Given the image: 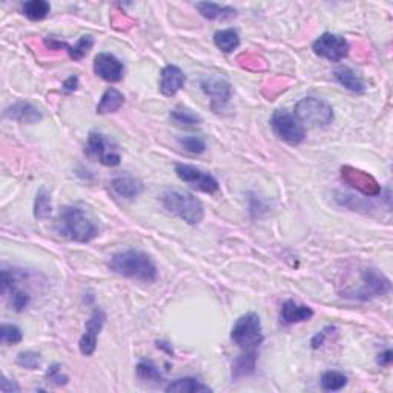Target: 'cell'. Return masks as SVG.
<instances>
[{"label":"cell","instance_id":"cell-38","mask_svg":"<svg viewBox=\"0 0 393 393\" xmlns=\"http://www.w3.org/2000/svg\"><path fill=\"white\" fill-rule=\"evenodd\" d=\"M0 390L11 393V392H20V387H19V385H17L14 381H10L8 378H3L2 385H0Z\"/></svg>","mask_w":393,"mask_h":393},{"label":"cell","instance_id":"cell-18","mask_svg":"<svg viewBox=\"0 0 393 393\" xmlns=\"http://www.w3.org/2000/svg\"><path fill=\"white\" fill-rule=\"evenodd\" d=\"M282 323L283 324H297V323H304L309 321V319L314 317V310H312L309 306L304 304H297L294 299H288L282 306Z\"/></svg>","mask_w":393,"mask_h":393},{"label":"cell","instance_id":"cell-3","mask_svg":"<svg viewBox=\"0 0 393 393\" xmlns=\"http://www.w3.org/2000/svg\"><path fill=\"white\" fill-rule=\"evenodd\" d=\"M162 204L172 215L182 218L188 224H198L204 218L202 202L189 192L178 188H166L162 192Z\"/></svg>","mask_w":393,"mask_h":393},{"label":"cell","instance_id":"cell-10","mask_svg":"<svg viewBox=\"0 0 393 393\" xmlns=\"http://www.w3.org/2000/svg\"><path fill=\"white\" fill-rule=\"evenodd\" d=\"M312 50L318 57L329 60V62H341L344 57H348L350 46L343 36L324 32L315 40Z\"/></svg>","mask_w":393,"mask_h":393},{"label":"cell","instance_id":"cell-31","mask_svg":"<svg viewBox=\"0 0 393 393\" xmlns=\"http://www.w3.org/2000/svg\"><path fill=\"white\" fill-rule=\"evenodd\" d=\"M23 339V334L20 328H17L16 324H8L3 323L2 328H0V341L8 346L19 344Z\"/></svg>","mask_w":393,"mask_h":393},{"label":"cell","instance_id":"cell-6","mask_svg":"<svg viewBox=\"0 0 393 393\" xmlns=\"http://www.w3.org/2000/svg\"><path fill=\"white\" fill-rule=\"evenodd\" d=\"M361 278V286L358 289H352L346 292L343 297H349L354 299H361V301H368L372 298L384 297L392 290L390 279L385 277L381 270L375 268H365L359 274Z\"/></svg>","mask_w":393,"mask_h":393},{"label":"cell","instance_id":"cell-2","mask_svg":"<svg viewBox=\"0 0 393 393\" xmlns=\"http://www.w3.org/2000/svg\"><path fill=\"white\" fill-rule=\"evenodd\" d=\"M108 268L120 277L137 279V282L143 283L156 282L158 275V269L152 258L137 249L117 252L111 257Z\"/></svg>","mask_w":393,"mask_h":393},{"label":"cell","instance_id":"cell-28","mask_svg":"<svg viewBox=\"0 0 393 393\" xmlns=\"http://www.w3.org/2000/svg\"><path fill=\"white\" fill-rule=\"evenodd\" d=\"M321 389L326 392H338L348 385V376L339 370H328L321 375Z\"/></svg>","mask_w":393,"mask_h":393},{"label":"cell","instance_id":"cell-26","mask_svg":"<svg viewBox=\"0 0 393 393\" xmlns=\"http://www.w3.org/2000/svg\"><path fill=\"white\" fill-rule=\"evenodd\" d=\"M255 361H257V352H244L243 355H240L235 359L232 375H234L235 379L251 375L252 372L255 370Z\"/></svg>","mask_w":393,"mask_h":393},{"label":"cell","instance_id":"cell-9","mask_svg":"<svg viewBox=\"0 0 393 393\" xmlns=\"http://www.w3.org/2000/svg\"><path fill=\"white\" fill-rule=\"evenodd\" d=\"M176 174L182 182L189 184L192 189L204 192V194H217L220 191L217 178L209 172L197 168V166L178 163L176 164Z\"/></svg>","mask_w":393,"mask_h":393},{"label":"cell","instance_id":"cell-22","mask_svg":"<svg viewBox=\"0 0 393 393\" xmlns=\"http://www.w3.org/2000/svg\"><path fill=\"white\" fill-rule=\"evenodd\" d=\"M195 8L204 19L208 20H231L237 17V10L228 5H220L214 2H198Z\"/></svg>","mask_w":393,"mask_h":393},{"label":"cell","instance_id":"cell-35","mask_svg":"<svg viewBox=\"0 0 393 393\" xmlns=\"http://www.w3.org/2000/svg\"><path fill=\"white\" fill-rule=\"evenodd\" d=\"M329 330H330V328H326L324 330H321L319 334H317L314 338H312V341H310L312 349L317 350V349L321 348L326 341V338H328V335H329Z\"/></svg>","mask_w":393,"mask_h":393},{"label":"cell","instance_id":"cell-12","mask_svg":"<svg viewBox=\"0 0 393 393\" xmlns=\"http://www.w3.org/2000/svg\"><path fill=\"white\" fill-rule=\"evenodd\" d=\"M200 86H202L204 94L211 98V105L214 109H222L229 103L232 97V86L228 80L217 76H208L202 78Z\"/></svg>","mask_w":393,"mask_h":393},{"label":"cell","instance_id":"cell-16","mask_svg":"<svg viewBox=\"0 0 393 393\" xmlns=\"http://www.w3.org/2000/svg\"><path fill=\"white\" fill-rule=\"evenodd\" d=\"M94 43H96V40L91 34H86V36L80 37L78 42L74 46H71L66 42H60V40H57V39H45V45L48 46V48H51V50H62L63 48L65 51H68L70 57L72 60H76V62L82 60L85 56H88V52L92 50Z\"/></svg>","mask_w":393,"mask_h":393},{"label":"cell","instance_id":"cell-4","mask_svg":"<svg viewBox=\"0 0 393 393\" xmlns=\"http://www.w3.org/2000/svg\"><path fill=\"white\" fill-rule=\"evenodd\" d=\"M231 339L243 352H257L264 339L262 319L254 312L242 315L231 330Z\"/></svg>","mask_w":393,"mask_h":393},{"label":"cell","instance_id":"cell-11","mask_svg":"<svg viewBox=\"0 0 393 393\" xmlns=\"http://www.w3.org/2000/svg\"><path fill=\"white\" fill-rule=\"evenodd\" d=\"M341 178L346 184H349L350 188L357 189L361 194L368 195V197H378L381 194V186L376 182V180L372 177L370 174L364 171H359L354 166H341Z\"/></svg>","mask_w":393,"mask_h":393},{"label":"cell","instance_id":"cell-25","mask_svg":"<svg viewBox=\"0 0 393 393\" xmlns=\"http://www.w3.org/2000/svg\"><path fill=\"white\" fill-rule=\"evenodd\" d=\"M214 43L220 51L223 52H232L238 48L240 45V36L234 28L220 30L214 34Z\"/></svg>","mask_w":393,"mask_h":393},{"label":"cell","instance_id":"cell-7","mask_svg":"<svg viewBox=\"0 0 393 393\" xmlns=\"http://www.w3.org/2000/svg\"><path fill=\"white\" fill-rule=\"evenodd\" d=\"M274 134L289 145H299L306 138V128L299 120L286 109H277L270 117Z\"/></svg>","mask_w":393,"mask_h":393},{"label":"cell","instance_id":"cell-24","mask_svg":"<svg viewBox=\"0 0 393 393\" xmlns=\"http://www.w3.org/2000/svg\"><path fill=\"white\" fill-rule=\"evenodd\" d=\"M136 375L142 383L157 385L163 381V376L160 374V370L157 365L149 361V359H143L140 361L136 368Z\"/></svg>","mask_w":393,"mask_h":393},{"label":"cell","instance_id":"cell-1","mask_svg":"<svg viewBox=\"0 0 393 393\" xmlns=\"http://www.w3.org/2000/svg\"><path fill=\"white\" fill-rule=\"evenodd\" d=\"M54 228L60 237L77 243H89L98 235V226L80 206H63L59 211Z\"/></svg>","mask_w":393,"mask_h":393},{"label":"cell","instance_id":"cell-13","mask_svg":"<svg viewBox=\"0 0 393 393\" xmlns=\"http://www.w3.org/2000/svg\"><path fill=\"white\" fill-rule=\"evenodd\" d=\"M105 321H106V315L102 309H96L94 312H92V315L85 324L83 335L78 341V348H80V352H82V355L89 357L94 354L97 349V339H98L100 332H102L103 329Z\"/></svg>","mask_w":393,"mask_h":393},{"label":"cell","instance_id":"cell-30","mask_svg":"<svg viewBox=\"0 0 393 393\" xmlns=\"http://www.w3.org/2000/svg\"><path fill=\"white\" fill-rule=\"evenodd\" d=\"M171 118L177 123L189 125V126L202 123V118H200V116H197L195 112H192L189 108H184V106H177L176 109H172Z\"/></svg>","mask_w":393,"mask_h":393},{"label":"cell","instance_id":"cell-27","mask_svg":"<svg viewBox=\"0 0 393 393\" xmlns=\"http://www.w3.org/2000/svg\"><path fill=\"white\" fill-rule=\"evenodd\" d=\"M22 11L30 20L37 22V20H43L48 17L51 12V5L45 2V0H30V2H25L22 5Z\"/></svg>","mask_w":393,"mask_h":393},{"label":"cell","instance_id":"cell-29","mask_svg":"<svg viewBox=\"0 0 393 393\" xmlns=\"http://www.w3.org/2000/svg\"><path fill=\"white\" fill-rule=\"evenodd\" d=\"M52 212L51 194L45 188H40L34 200V217L39 220H46Z\"/></svg>","mask_w":393,"mask_h":393},{"label":"cell","instance_id":"cell-21","mask_svg":"<svg viewBox=\"0 0 393 393\" xmlns=\"http://www.w3.org/2000/svg\"><path fill=\"white\" fill-rule=\"evenodd\" d=\"M164 390L168 393H211L212 389L194 376H184L171 381Z\"/></svg>","mask_w":393,"mask_h":393},{"label":"cell","instance_id":"cell-14","mask_svg":"<svg viewBox=\"0 0 393 393\" xmlns=\"http://www.w3.org/2000/svg\"><path fill=\"white\" fill-rule=\"evenodd\" d=\"M94 72L105 82L117 83L125 76V66L122 60L111 52H100L94 59Z\"/></svg>","mask_w":393,"mask_h":393},{"label":"cell","instance_id":"cell-20","mask_svg":"<svg viewBox=\"0 0 393 393\" xmlns=\"http://www.w3.org/2000/svg\"><path fill=\"white\" fill-rule=\"evenodd\" d=\"M334 77L337 82L350 92L355 94H363L365 91V83L363 77L358 74L355 70L349 68V66H339L334 71Z\"/></svg>","mask_w":393,"mask_h":393},{"label":"cell","instance_id":"cell-32","mask_svg":"<svg viewBox=\"0 0 393 393\" xmlns=\"http://www.w3.org/2000/svg\"><path fill=\"white\" fill-rule=\"evenodd\" d=\"M16 363L17 365L23 369H28V370H36L40 368V363H42V357L37 352H32V350H25V352H20L16 358Z\"/></svg>","mask_w":393,"mask_h":393},{"label":"cell","instance_id":"cell-23","mask_svg":"<svg viewBox=\"0 0 393 393\" xmlns=\"http://www.w3.org/2000/svg\"><path fill=\"white\" fill-rule=\"evenodd\" d=\"M125 105V96L116 88H108L105 92L102 98L96 108V112L100 116L112 114V112H117L122 106Z\"/></svg>","mask_w":393,"mask_h":393},{"label":"cell","instance_id":"cell-17","mask_svg":"<svg viewBox=\"0 0 393 393\" xmlns=\"http://www.w3.org/2000/svg\"><path fill=\"white\" fill-rule=\"evenodd\" d=\"M186 82L184 72L176 65L164 66L162 74H160V92L164 97H172L183 88Z\"/></svg>","mask_w":393,"mask_h":393},{"label":"cell","instance_id":"cell-19","mask_svg":"<svg viewBox=\"0 0 393 393\" xmlns=\"http://www.w3.org/2000/svg\"><path fill=\"white\" fill-rule=\"evenodd\" d=\"M109 184H111L112 192H114L117 197L125 198V200L136 198L142 194V191H143L142 182L134 178V177H129V176L117 177V178L112 180Z\"/></svg>","mask_w":393,"mask_h":393},{"label":"cell","instance_id":"cell-36","mask_svg":"<svg viewBox=\"0 0 393 393\" xmlns=\"http://www.w3.org/2000/svg\"><path fill=\"white\" fill-rule=\"evenodd\" d=\"M77 88H78V77L77 76L68 77L62 85V89H63V92H66V94H71V92H74Z\"/></svg>","mask_w":393,"mask_h":393},{"label":"cell","instance_id":"cell-8","mask_svg":"<svg viewBox=\"0 0 393 393\" xmlns=\"http://www.w3.org/2000/svg\"><path fill=\"white\" fill-rule=\"evenodd\" d=\"M85 152L86 156L96 158L97 162L103 166H108V168H114L122 162V154H120L117 143L106 136L100 134V132H91L88 142H86Z\"/></svg>","mask_w":393,"mask_h":393},{"label":"cell","instance_id":"cell-34","mask_svg":"<svg viewBox=\"0 0 393 393\" xmlns=\"http://www.w3.org/2000/svg\"><path fill=\"white\" fill-rule=\"evenodd\" d=\"M45 376L50 383H52L54 385H65V384H68V381H70L68 375H65L62 372V365L60 364H52L51 368L46 370Z\"/></svg>","mask_w":393,"mask_h":393},{"label":"cell","instance_id":"cell-5","mask_svg":"<svg viewBox=\"0 0 393 393\" xmlns=\"http://www.w3.org/2000/svg\"><path fill=\"white\" fill-rule=\"evenodd\" d=\"M303 125L312 128H324L334 122V109L323 98L304 97L295 105V114Z\"/></svg>","mask_w":393,"mask_h":393},{"label":"cell","instance_id":"cell-15","mask_svg":"<svg viewBox=\"0 0 393 393\" xmlns=\"http://www.w3.org/2000/svg\"><path fill=\"white\" fill-rule=\"evenodd\" d=\"M5 117L26 125H36L43 118L37 106L26 102V100H19V102L8 106L5 109Z\"/></svg>","mask_w":393,"mask_h":393},{"label":"cell","instance_id":"cell-33","mask_svg":"<svg viewBox=\"0 0 393 393\" xmlns=\"http://www.w3.org/2000/svg\"><path fill=\"white\" fill-rule=\"evenodd\" d=\"M178 143L183 149L191 152V154H203V152L206 151V142L202 137H197V136L182 137L178 140Z\"/></svg>","mask_w":393,"mask_h":393},{"label":"cell","instance_id":"cell-37","mask_svg":"<svg viewBox=\"0 0 393 393\" xmlns=\"http://www.w3.org/2000/svg\"><path fill=\"white\" fill-rule=\"evenodd\" d=\"M392 359H393L392 350L387 349L378 355V364L381 365V368H389V365L392 364Z\"/></svg>","mask_w":393,"mask_h":393}]
</instances>
